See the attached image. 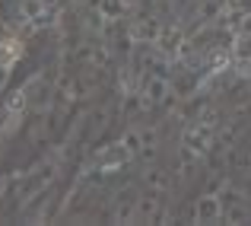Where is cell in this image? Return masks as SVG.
Segmentation results:
<instances>
[{
    "label": "cell",
    "mask_w": 251,
    "mask_h": 226,
    "mask_svg": "<svg viewBox=\"0 0 251 226\" xmlns=\"http://www.w3.org/2000/svg\"><path fill=\"white\" fill-rule=\"evenodd\" d=\"M127 159H134V153L124 147V141H115V143H105L102 150L96 153V159H92V169L102 172V175H111V172H118Z\"/></svg>",
    "instance_id": "cell-1"
},
{
    "label": "cell",
    "mask_w": 251,
    "mask_h": 226,
    "mask_svg": "<svg viewBox=\"0 0 251 226\" xmlns=\"http://www.w3.org/2000/svg\"><path fill=\"white\" fill-rule=\"evenodd\" d=\"M213 137H216V131L203 128L197 121H188V128L181 131V147L188 156H203L210 150V143H213Z\"/></svg>",
    "instance_id": "cell-2"
},
{
    "label": "cell",
    "mask_w": 251,
    "mask_h": 226,
    "mask_svg": "<svg viewBox=\"0 0 251 226\" xmlns=\"http://www.w3.org/2000/svg\"><path fill=\"white\" fill-rule=\"evenodd\" d=\"M223 210H226V201H223L216 191H207L194 201V210H191V220L194 223H220Z\"/></svg>",
    "instance_id": "cell-3"
},
{
    "label": "cell",
    "mask_w": 251,
    "mask_h": 226,
    "mask_svg": "<svg viewBox=\"0 0 251 226\" xmlns=\"http://www.w3.org/2000/svg\"><path fill=\"white\" fill-rule=\"evenodd\" d=\"M127 35L134 38V45H156L162 35V23L159 19H137L127 29Z\"/></svg>",
    "instance_id": "cell-4"
},
{
    "label": "cell",
    "mask_w": 251,
    "mask_h": 226,
    "mask_svg": "<svg viewBox=\"0 0 251 226\" xmlns=\"http://www.w3.org/2000/svg\"><path fill=\"white\" fill-rule=\"evenodd\" d=\"M181 45H184V32L178 29V26H162V35H159V42H156V48H159L169 61H178Z\"/></svg>",
    "instance_id": "cell-5"
},
{
    "label": "cell",
    "mask_w": 251,
    "mask_h": 226,
    "mask_svg": "<svg viewBox=\"0 0 251 226\" xmlns=\"http://www.w3.org/2000/svg\"><path fill=\"white\" fill-rule=\"evenodd\" d=\"M137 191L134 188H124L118 195V204H115V223H137Z\"/></svg>",
    "instance_id": "cell-6"
},
{
    "label": "cell",
    "mask_w": 251,
    "mask_h": 226,
    "mask_svg": "<svg viewBox=\"0 0 251 226\" xmlns=\"http://www.w3.org/2000/svg\"><path fill=\"white\" fill-rule=\"evenodd\" d=\"M23 51H25L23 38H16V35H10V38H0V67L13 70V67L19 64V57H23Z\"/></svg>",
    "instance_id": "cell-7"
},
{
    "label": "cell",
    "mask_w": 251,
    "mask_h": 226,
    "mask_svg": "<svg viewBox=\"0 0 251 226\" xmlns=\"http://www.w3.org/2000/svg\"><path fill=\"white\" fill-rule=\"evenodd\" d=\"M45 13H48V3H45V0H19V23L35 26L38 19H45Z\"/></svg>",
    "instance_id": "cell-8"
},
{
    "label": "cell",
    "mask_w": 251,
    "mask_h": 226,
    "mask_svg": "<svg viewBox=\"0 0 251 226\" xmlns=\"http://www.w3.org/2000/svg\"><path fill=\"white\" fill-rule=\"evenodd\" d=\"M6 115H13V118H23V112H25V105H29V89L25 86H19V89H10L6 92Z\"/></svg>",
    "instance_id": "cell-9"
},
{
    "label": "cell",
    "mask_w": 251,
    "mask_h": 226,
    "mask_svg": "<svg viewBox=\"0 0 251 226\" xmlns=\"http://www.w3.org/2000/svg\"><path fill=\"white\" fill-rule=\"evenodd\" d=\"M159 191H153V195H147V198H140L137 201V220H147V223H156V217L162 214L159 210Z\"/></svg>",
    "instance_id": "cell-10"
},
{
    "label": "cell",
    "mask_w": 251,
    "mask_h": 226,
    "mask_svg": "<svg viewBox=\"0 0 251 226\" xmlns=\"http://www.w3.org/2000/svg\"><path fill=\"white\" fill-rule=\"evenodd\" d=\"M229 51H232V61H251V35L235 32L232 42H229Z\"/></svg>",
    "instance_id": "cell-11"
},
{
    "label": "cell",
    "mask_w": 251,
    "mask_h": 226,
    "mask_svg": "<svg viewBox=\"0 0 251 226\" xmlns=\"http://www.w3.org/2000/svg\"><path fill=\"white\" fill-rule=\"evenodd\" d=\"M99 13H102L108 23H115V19L124 16V10H127V0H99Z\"/></svg>",
    "instance_id": "cell-12"
},
{
    "label": "cell",
    "mask_w": 251,
    "mask_h": 226,
    "mask_svg": "<svg viewBox=\"0 0 251 226\" xmlns=\"http://www.w3.org/2000/svg\"><path fill=\"white\" fill-rule=\"evenodd\" d=\"M223 223H229V226L248 223V207H245L242 201H235V204H226V210H223Z\"/></svg>",
    "instance_id": "cell-13"
},
{
    "label": "cell",
    "mask_w": 251,
    "mask_h": 226,
    "mask_svg": "<svg viewBox=\"0 0 251 226\" xmlns=\"http://www.w3.org/2000/svg\"><path fill=\"white\" fill-rule=\"evenodd\" d=\"M194 121L203 124V128H210V131H216V128H220V121H223V115H220V109H216V105H203L201 115H197Z\"/></svg>",
    "instance_id": "cell-14"
},
{
    "label": "cell",
    "mask_w": 251,
    "mask_h": 226,
    "mask_svg": "<svg viewBox=\"0 0 251 226\" xmlns=\"http://www.w3.org/2000/svg\"><path fill=\"white\" fill-rule=\"evenodd\" d=\"M147 185H150L153 191H159V195H162V191L172 188V178H169L162 169H147Z\"/></svg>",
    "instance_id": "cell-15"
},
{
    "label": "cell",
    "mask_w": 251,
    "mask_h": 226,
    "mask_svg": "<svg viewBox=\"0 0 251 226\" xmlns=\"http://www.w3.org/2000/svg\"><path fill=\"white\" fill-rule=\"evenodd\" d=\"M121 141H124V147L134 153V156H140L143 147H147V143H143V134H140V131H124V134H121Z\"/></svg>",
    "instance_id": "cell-16"
},
{
    "label": "cell",
    "mask_w": 251,
    "mask_h": 226,
    "mask_svg": "<svg viewBox=\"0 0 251 226\" xmlns=\"http://www.w3.org/2000/svg\"><path fill=\"white\" fill-rule=\"evenodd\" d=\"M251 0H223V13H248Z\"/></svg>",
    "instance_id": "cell-17"
},
{
    "label": "cell",
    "mask_w": 251,
    "mask_h": 226,
    "mask_svg": "<svg viewBox=\"0 0 251 226\" xmlns=\"http://www.w3.org/2000/svg\"><path fill=\"white\" fill-rule=\"evenodd\" d=\"M57 96H61V102H76V83H67V80H64Z\"/></svg>",
    "instance_id": "cell-18"
},
{
    "label": "cell",
    "mask_w": 251,
    "mask_h": 226,
    "mask_svg": "<svg viewBox=\"0 0 251 226\" xmlns=\"http://www.w3.org/2000/svg\"><path fill=\"white\" fill-rule=\"evenodd\" d=\"M140 134H143V143H147V147H156V141H159V131L156 128H143Z\"/></svg>",
    "instance_id": "cell-19"
},
{
    "label": "cell",
    "mask_w": 251,
    "mask_h": 226,
    "mask_svg": "<svg viewBox=\"0 0 251 226\" xmlns=\"http://www.w3.org/2000/svg\"><path fill=\"white\" fill-rule=\"evenodd\" d=\"M235 74L242 80H251V61H235Z\"/></svg>",
    "instance_id": "cell-20"
},
{
    "label": "cell",
    "mask_w": 251,
    "mask_h": 226,
    "mask_svg": "<svg viewBox=\"0 0 251 226\" xmlns=\"http://www.w3.org/2000/svg\"><path fill=\"white\" fill-rule=\"evenodd\" d=\"M242 32H248V35H251V10L245 13V19H242Z\"/></svg>",
    "instance_id": "cell-21"
},
{
    "label": "cell",
    "mask_w": 251,
    "mask_h": 226,
    "mask_svg": "<svg viewBox=\"0 0 251 226\" xmlns=\"http://www.w3.org/2000/svg\"><path fill=\"white\" fill-rule=\"evenodd\" d=\"M6 77H10V70H6V67H0V89L6 86Z\"/></svg>",
    "instance_id": "cell-22"
},
{
    "label": "cell",
    "mask_w": 251,
    "mask_h": 226,
    "mask_svg": "<svg viewBox=\"0 0 251 226\" xmlns=\"http://www.w3.org/2000/svg\"><path fill=\"white\" fill-rule=\"evenodd\" d=\"M45 3H48V6H54V3H57V0H45Z\"/></svg>",
    "instance_id": "cell-23"
},
{
    "label": "cell",
    "mask_w": 251,
    "mask_h": 226,
    "mask_svg": "<svg viewBox=\"0 0 251 226\" xmlns=\"http://www.w3.org/2000/svg\"><path fill=\"white\" fill-rule=\"evenodd\" d=\"M248 166H251V156H248Z\"/></svg>",
    "instance_id": "cell-24"
}]
</instances>
